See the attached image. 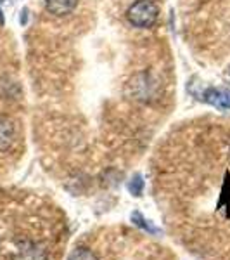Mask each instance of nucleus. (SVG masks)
<instances>
[{
	"mask_svg": "<svg viewBox=\"0 0 230 260\" xmlns=\"http://www.w3.org/2000/svg\"><path fill=\"white\" fill-rule=\"evenodd\" d=\"M49 255L47 243L30 236L14 238L7 250L9 260H49Z\"/></svg>",
	"mask_w": 230,
	"mask_h": 260,
	"instance_id": "1",
	"label": "nucleus"
},
{
	"mask_svg": "<svg viewBox=\"0 0 230 260\" xmlns=\"http://www.w3.org/2000/svg\"><path fill=\"white\" fill-rule=\"evenodd\" d=\"M68 260H99L97 253L89 246H76L73 251L69 253Z\"/></svg>",
	"mask_w": 230,
	"mask_h": 260,
	"instance_id": "7",
	"label": "nucleus"
},
{
	"mask_svg": "<svg viewBox=\"0 0 230 260\" xmlns=\"http://www.w3.org/2000/svg\"><path fill=\"white\" fill-rule=\"evenodd\" d=\"M203 99L206 103L216 106L218 110H230V92L220 90V89H210L204 92Z\"/></svg>",
	"mask_w": 230,
	"mask_h": 260,
	"instance_id": "4",
	"label": "nucleus"
},
{
	"mask_svg": "<svg viewBox=\"0 0 230 260\" xmlns=\"http://www.w3.org/2000/svg\"><path fill=\"white\" fill-rule=\"evenodd\" d=\"M228 156H230V148H228Z\"/></svg>",
	"mask_w": 230,
	"mask_h": 260,
	"instance_id": "9",
	"label": "nucleus"
},
{
	"mask_svg": "<svg viewBox=\"0 0 230 260\" xmlns=\"http://www.w3.org/2000/svg\"><path fill=\"white\" fill-rule=\"evenodd\" d=\"M144 179H142V175L140 174H135L133 177L130 179V182H128V191L132 192L133 196H142V192H144Z\"/></svg>",
	"mask_w": 230,
	"mask_h": 260,
	"instance_id": "8",
	"label": "nucleus"
},
{
	"mask_svg": "<svg viewBox=\"0 0 230 260\" xmlns=\"http://www.w3.org/2000/svg\"><path fill=\"white\" fill-rule=\"evenodd\" d=\"M130 219H132V224L133 225H137V228L142 229L144 233H147L149 236H160V234H161V229L156 228V225H154L152 222L145 219V217L142 215L139 210L133 212L132 215H130Z\"/></svg>",
	"mask_w": 230,
	"mask_h": 260,
	"instance_id": "6",
	"label": "nucleus"
},
{
	"mask_svg": "<svg viewBox=\"0 0 230 260\" xmlns=\"http://www.w3.org/2000/svg\"><path fill=\"white\" fill-rule=\"evenodd\" d=\"M78 0H45V7L54 16H66L76 7Z\"/></svg>",
	"mask_w": 230,
	"mask_h": 260,
	"instance_id": "5",
	"label": "nucleus"
},
{
	"mask_svg": "<svg viewBox=\"0 0 230 260\" xmlns=\"http://www.w3.org/2000/svg\"><path fill=\"white\" fill-rule=\"evenodd\" d=\"M228 75H230V68H228Z\"/></svg>",
	"mask_w": 230,
	"mask_h": 260,
	"instance_id": "10",
	"label": "nucleus"
},
{
	"mask_svg": "<svg viewBox=\"0 0 230 260\" xmlns=\"http://www.w3.org/2000/svg\"><path fill=\"white\" fill-rule=\"evenodd\" d=\"M160 7L152 0H137L127 11V19L135 28H149L158 21Z\"/></svg>",
	"mask_w": 230,
	"mask_h": 260,
	"instance_id": "2",
	"label": "nucleus"
},
{
	"mask_svg": "<svg viewBox=\"0 0 230 260\" xmlns=\"http://www.w3.org/2000/svg\"><path fill=\"white\" fill-rule=\"evenodd\" d=\"M16 141V125L7 115H0V153H6Z\"/></svg>",
	"mask_w": 230,
	"mask_h": 260,
	"instance_id": "3",
	"label": "nucleus"
}]
</instances>
